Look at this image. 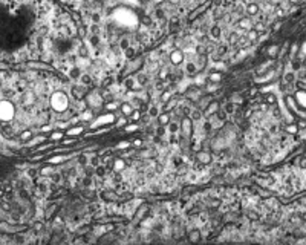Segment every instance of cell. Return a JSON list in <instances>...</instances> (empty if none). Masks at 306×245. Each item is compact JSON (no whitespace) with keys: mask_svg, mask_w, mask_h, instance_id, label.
<instances>
[{"mask_svg":"<svg viewBox=\"0 0 306 245\" xmlns=\"http://www.w3.org/2000/svg\"><path fill=\"white\" fill-rule=\"evenodd\" d=\"M115 19L120 23H122L124 26H135L136 22H138L136 15L133 14L132 11H129V9H118V11L115 12Z\"/></svg>","mask_w":306,"mask_h":245,"instance_id":"6da1fadb","label":"cell"},{"mask_svg":"<svg viewBox=\"0 0 306 245\" xmlns=\"http://www.w3.org/2000/svg\"><path fill=\"white\" fill-rule=\"evenodd\" d=\"M51 104H52V107L55 109L57 112H63L64 109L67 107V104H69V98H67V95L63 94V92H55L52 95Z\"/></svg>","mask_w":306,"mask_h":245,"instance_id":"7a4b0ae2","label":"cell"},{"mask_svg":"<svg viewBox=\"0 0 306 245\" xmlns=\"http://www.w3.org/2000/svg\"><path fill=\"white\" fill-rule=\"evenodd\" d=\"M14 115V107L9 101H2L0 103V118L2 120H11Z\"/></svg>","mask_w":306,"mask_h":245,"instance_id":"3957f363","label":"cell"},{"mask_svg":"<svg viewBox=\"0 0 306 245\" xmlns=\"http://www.w3.org/2000/svg\"><path fill=\"white\" fill-rule=\"evenodd\" d=\"M110 121H113V115H106V116H101V118H98L92 126L96 127V126H101V124H104V122H110Z\"/></svg>","mask_w":306,"mask_h":245,"instance_id":"277c9868","label":"cell"},{"mask_svg":"<svg viewBox=\"0 0 306 245\" xmlns=\"http://www.w3.org/2000/svg\"><path fill=\"white\" fill-rule=\"evenodd\" d=\"M182 58H184V55H182V52H181V51H173V54H171V61H173L175 65L181 63V61H182Z\"/></svg>","mask_w":306,"mask_h":245,"instance_id":"5b68a950","label":"cell"},{"mask_svg":"<svg viewBox=\"0 0 306 245\" xmlns=\"http://www.w3.org/2000/svg\"><path fill=\"white\" fill-rule=\"evenodd\" d=\"M297 98H298V103L302 106H306V94L305 92H298L297 94Z\"/></svg>","mask_w":306,"mask_h":245,"instance_id":"8992f818","label":"cell"},{"mask_svg":"<svg viewBox=\"0 0 306 245\" xmlns=\"http://www.w3.org/2000/svg\"><path fill=\"white\" fill-rule=\"evenodd\" d=\"M240 25H242V28H251V23H250V20H246V19L240 20Z\"/></svg>","mask_w":306,"mask_h":245,"instance_id":"52a82bcc","label":"cell"},{"mask_svg":"<svg viewBox=\"0 0 306 245\" xmlns=\"http://www.w3.org/2000/svg\"><path fill=\"white\" fill-rule=\"evenodd\" d=\"M81 132V127H78V129H72L71 132H69V135H75V134H80Z\"/></svg>","mask_w":306,"mask_h":245,"instance_id":"ba28073f","label":"cell"},{"mask_svg":"<svg viewBox=\"0 0 306 245\" xmlns=\"http://www.w3.org/2000/svg\"><path fill=\"white\" fill-rule=\"evenodd\" d=\"M122 110H124V114L129 115V114L132 112V107H130V106H124V107H122Z\"/></svg>","mask_w":306,"mask_h":245,"instance_id":"9c48e42d","label":"cell"},{"mask_svg":"<svg viewBox=\"0 0 306 245\" xmlns=\"http://www.w3.org/2000/svg\"><path fill=\"white\" fill-rule=\"evenodd\" d=\"M61 159H63V158H60V156H58V158H52L51 161H52V162H60Z\"/></svg>","mask_w":306,"mask_h":245,"instance_id":"30bf717a","label":"cell"},{"mask_svg":"<svg viewBox=\"0 0 306 245\" xmlns=\"http://www.w3.org/2000/svg\"><path fill=\"white\" fill-rule=\"evenodd\" d=\"M54 138H55V140H58V138H61V134H54Z\"/></svg>","mask_w":306,"mask_h":245,"instance_id":"8fae6325","label":"cell"},{"mask_svg":"<svg viewBox=\"0 0 306 245\" xmlns=\"http://www.w3.org/2000/svg\"><path fill=\"white\" fill-rule=\"evenodd\" d=\"M127 146H129V142H121L120 144V147H127Z\"/></svg>","mask_w":306,"mask_h":245,"instance_id":"7c38bea8","label":"cell"},{"mask_svg":"<svg viewBox=\"0 0 306 245\" xmlns=\"http://www.w3.org/2000/svg\"><path fill=\"white\" fill-rule=\"evenodd\" d=\"M302 54H303V55L306 54V43H305V46H303V49H302Z\"/></svg>","mask_w":306,"mask_h":245,"instance_id":"4fadbf2b","label":"cell"},{"mask_svg":"<svg viewBox=\"0 0 306 245\" xmlns=\"http://www.w3.org/2000/svg\"><path fill=\"white\" fill-rule=\"evenodd\" d=\"M156 2H159V0H156Z\"/></svg>","mask_w":306,"mask_h":245,"instance_id":"5bb4252c","label":"cell"}]
</instances>
